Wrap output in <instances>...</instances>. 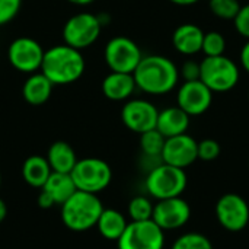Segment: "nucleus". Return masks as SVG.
Returning <instances> with one entry per match:
<instances>
[{"label":"nucleus","mask_w":249,"mask_h":249,"mask_svg":"<svg viewBox=\"0 0 249 249\" xmlns=\"http://www.w3.org/2000/svg\"><path fill=\"white\" fill-rule=\"evenodd\" d=\"M133 76L140 90L149 95H165L178 85L179 69L165 55H143Z\"/></svg>","instance_id":"nucleus-1"},{"label":"nucleus","mask_w":249,"mask_h":249,"mask_svg":"<svg viewBox=\"0 0 249 249\" xmlns=\"http://www.w3.org/2000/svg\"><path fill=\"white\" fill-rule=\"evenodd\" d=\"M85 71V58L80 50L67 44L54 45L44 53L41 73L53 85H70L82 77Z\"/></svg>","instance_id":"nucleus-2"},{"label":"nucleus","mask_w":249,"mask_h":249,"mask_svg":"<svg viewBox=\"0 0 249 249\" xmlns=\"http://www.w3.org/2000/svg\"><path fill=\"white\" fill-rule=\"evenodd\" d=\"M104 206L96 194L76 191L61 204V220L73 232H86L96 226Z\"/></svg>","instance_id":"nucleus-3"},{"label":"nucleus","mask_w":249,"mask_h":249,"mask_svg":"<svg viewBox=\"0 0 249 249\" xmlns=\"http://www.w3.org/2000/svg\"><path fill=\"white\" fill-rule=\"evenodd\" d=\"M239 77L241 73L238 64L225 54L206 57L200 63V80L213 93L232 90L238 85Z\"/></svg>","instance_id":"nucleus-4"},{"label":"nucleus","mask_w":249,"mask_h":249,"mask_svg":"<svg viewBox=\"0 0 249 249\" xmlns=\"http://www.w3.org/2000/svg\"><path fill=\"white\" fill-rule=\"evenodd\" d=\"M187 174L185 169L159 163L153 166L146 178V190L156 200H166L174 197H181L187 188Z\"/></svg>","instance_id":"nucleus-5"},{"label":"nucleus","mask_w":249,"mask_h":249,"mask_svg":"<svg viewBox=\"0 0 249 249\" xmlns=\"http://www.w3.org/2000/svg\"><path fill=\"white\" fill-rule=\"evenodd\" d=\"M70 175L79 191L92 194L104 191L112 179L111 166L99 158H85L77 160Z\"/></svg>","instance_id":"nucleus-6"},{"label":"nucleus","mask_w":249,"mask_h":249,"mask_svg":"<svg viewBox=\"0 0 249 249\" xmlns=\"http://www.w3.org/2000/svg\"><path fill=\"white\" fill-rule=\"evenodd\" d=\"M117 244L118 249H163L165 232L152 219L130 222Z\"/></svg>","instance_id":"nucleus-7"},{"label":"nucleus","mask_w":249,"mask_h":249,"mask_svg":"<svg viewBox=\"0 0 249 249\" xmlns=\"http://www.w3.org/2000/svg\"><path fill=\"white\" fill-rule=\"evenodd\" d=\"M102 23L98 15L92 13H77L71 16L63 28L64 42L76 50H83L90 47L101 34Z\"/></svg>","instance_id":"nucleus-8"},{"label":"nucleus","mask_w":249,"mask_h":249,"mask_svg":"<svg viewBox=\"0 0 249 249\" xmlns=\"http://www.w3.org/2000/svg\"><path fill=\"white\" fill-rule=\"evenodd\" d=\"M105 61L111 71L131 73L143 58L140 47L127 36H115L108 41L104 51Z\"/></svg>","instance_id":"nucleus-9"},{"label":"nucleus","mask_w":249,"mask_h":249,"mask_svg":"<svg viewBox=\"0 0 249 249\" xmlns=\"http://www.w3.org/2000/svg\"><path fill=\"white\" fill-rule=\"evenodd\" d=\"M216 217L229 232H241L249 223V206L244 197L235 193L222 196L216 204Z\"/></svg>","instance_id":"nucleus-10"},{"label":"nucleus","mask_w":249,"mask_h":249,"mask_svg":"<svg viewBox=\"0 0 249 249\" xmlns=\"http://www.w3.org/2000/svg\"><path fill=\"white\" fill-rule=\"evenodd\" d=\"M44 50L35 39L29 36H20L10 42L7 48L9 63L20 73H35L41 70Z\"/></svg>","instance_id":"nucleus-11"},{"label":"nucleus","mask_w":249,"mask_h":249,"mask_svg":"<svg viewBox=\"0 0 249 249\" xmlns=\"http://www.w3.org/2000/svg\"><path fill=\"white\" fill-rule=\"evenodd\" d=\"M191 207L182 197L158 200L153 207L152 220L163 231H177L188 223Z\"/></svg>","instance_id":"nucleus-12"},{"label":"nucleus","mask_w":249,"mask_h":249,"mask_svg":"<svg viewBox=\"0 0 249 249\" xmlns=\"http://www.w3.org/2000/svg\"><path fill=\"white\" fill-rule=\"evenodd\" d=\"M158 115V108L146 99H131L125 102L121 109V120L124 125L137 134L156 128Z\"/></svg>","instance_id":"nucleus-13"},{"label":"nucleus","mask_w":249,"mask_h":249,"mask_svg":"<svg viewBox=\"0 0 249 249\" xmlns=\"http://www.w3.org/2000/svg\"><path fill=\"white\" fill-rule=\"evenodd\" d=\"M213 102V92L201 82H184L177 93V105L190 117L204 114Z\"/></svg>","instance_id":"nucleus-14"},{"label":"nucleus","mask_w":249,"mask_h":249,"mask_svg":"<svg viewBox=\"0 0 249 249\" xmlns=\"http://www.w3.org/2000/svg\"><path fill=\"white\" fill-rule=\"evenodd\" d=\"M197 143L198 142L187 133L169 137L165 140L160 160L163 163L185 169L198 159Z\"/></svg>","instance_id":"nucleus-15"},{"label":"nucleus","mask_w":249,"mask_h":249,"mask_svg":"<svg viewBox=\"0 0 249 249\" xmlns=\"http://www.w3.org/2000/svg\"><path fill=\"white\" fill-rule=\"evenodd\" d=\"M204 39V31L194 23L179 25L172 35V44L175 50L184 55H194L201 51Z\"/></svg>","instance_id":"nucleus-16"},{"label":"nucleus","mask_w":249,"mask_h":249,"mask_svg":"<svg viewBox=\"0 0 249 249\" xmlns=\"http://www.w3.org/2000/svg\"><path fill=\"white\" fill-rule=\"evenodd\" d=\"M190 120L191 117L185 111H182L178 105L169 107V108L159 111L156 130L160 134H163V137L166 139L179 136V134L187 133L190 127Z\"/></svg>","instance_id":"nucleus-17"},{"label":"nucleus","mask_w":249,"mask_h":249,"mask_svg":"<svg viewBox=\"0 0 249 249\" xmlns=\"http://www.w3.org/2000/svg\"><path fill=\"white\" fill-rule=\"evenodd\" d=\"M134 76L131 73L111 71L102 80V93L111 101H125L136 89Z\"/></svg>","instance_id":"nucleus-18"},{"label":"nucleus","mask_w":249,"mask_h":249,"mask_svg":"<svg viewBox=\"0 0 249 249\" xmlns=\"http://www.w3.org/2000/svg\"><path fill=\"white\" fill-rule=\"evenodd\" d=\"M53 83L44 73H31V76L25 80L22 86L23 99L31 105H42L45 104L53 92Z\"/></svg>","instance_id":"nucleus-19"},{"label":"nucleus","mask_w":249,"mask_h":249,"mask_svg":"<svg viewBox=\"0 0 249 249\" xmlns=\"http://www.w3.org/2000/svg\"><path fill=\"white\" fill-rule=\"evenodd\" d=\"M47 160L53 172L70 174L77 162L73 147L66 142H55L50 146L47 153Z\"/></svg>","instance_id":"nucleus-20"},{"label":"nucleus","mask_w":249,"mask_h":249,"mask_svg":"<svg viewBox=\"0 0 249 249\" xmlns=\"http://www.w3.org/2000/svg\"><path fill=\"white\" fill-rule=\"evenodd\" d=\"M51 174L53 171L47 158L39 155L29 156L22 165V177L25 182L34 188H42Z\"/></svg>","instance_id":"nucleus-21"},{"label":"nucleus","mask_w":249,"mask_h":249,"mask_svg":"<svg viewBox=\"0 0 249 249\" xmlns=\"http://www.w3.org/2000/svg\"><path fill=\"white\" fill-rule=\"evenodd\" d=\"M41 190L48 193L53 197L55 206L57 204L61 206L64 201H67L77 191L71 175L70 174H60V172H53Z\"/></svg>","instance_id":"nucleus-22"},{"label":"nucleus","mask_w":249,"mask_h":249,"mask_svg":"<svg viewBox=\"0 0 249 249\" xmlns=\"http://www.w3.org/2000/svg\"><path fill=\"white\" fill-rule=\"evenodd\" d=\"M127 225L128 223L123 216V213L114 209H104L96 222V228L101 236L108 241H118L124 233Z\"/></svg>","instance_id":"nucleus-23"},{"label":"nucleus","mask_w":249,"mask_h":249,"mask_svg":"<svg viewBox=\"0 0 249 249\" xmlns=\"http://www.w3.org/2000/svg\"><path fill=\"white\" fill-rule=\"evenodd\" d=\"M166 137L160 134L156 128L140 134V147L147 158H160Z\"/></svg>","instance_id":"nucleus-24"},{"label":"nucleus","mask_w":249,"mask_h":249,"mask_svg":"<svg viewBox=\"0 0 249 249\" xmlns=\"http://www.w3.org/2000/svg\"><path fill=\"white\" fill-rule=\"evenodd\" d=\"M153 207H155V204L147 197L137 196L128 204V216H130L131 222L150 220L152 214H153Z\"/></svg>","instance_id":"nucleus-25"},{"label":"nucleus","mask_w":249,"mask_h":249,"mask_svg":"<svg viewBox=\"0 0 249 249\" xmlns=\"http://www.w3.org/2000/svg\"><path fill=\"white\" fill-rule=\"evenodd\" d=\"M171 249H213V244L203 233L188 232L181 235Z\"/></svg>","instance_id":"nucleus-26"},{"label":"nucleus","mask_w":249,"mask_h":249,"mask_svg":"<svg viewBox=\"0 0 249 249\" xmlns=\"http://www.w3.org/2000/svg\"><path fill=\"white\" fill-rule=\"evenodd\" d=\"M225 50H226V38L220 32H217V31L204 32L201 51L204 53L206 57L223 55Z\"/></svg>","instance_id":"nucleus-27"},{"label":"nucleus","mask_w":249,"mask_h":249,"mask_svg":"<svg viewBox=\"0 0 249 249\" xmlns=\"http://www.w3.org/2000/svg\"><path fill=\"white\" fill-rule=\"evenodd\" d=\"M210 12L225 20H233L241 9L239 0H209Z\"/></svg>","instance_id":"nucleus-28"},{"label":"nucleus","mask_w":249,"mask_h":249,"mask_svg":"<svg viewBox=\"0 0 249 249\" xmlns=\"http://www.w3.org/2000/svg\"><path fill=\"white\" fill-rule=\"evenodd\" d=\"M197 155L200 160L213 162L220 156V144L213 139H204L197 143Z\"/></svg>","instance_id":"nucleus-29"},{"label":"nucleus","mask_w":249,"mask_h":249,"mask_svg":"<svg viewBox=\"0 0 249 249\" xmlns=\"http://www.w3.org/2000/svg\"><path fill=\"white\" fill-rule=\"evenodd\" d=\"M20 6L22 0H0V26L15 19Z\"/></svg>","instance_id":"nucleus-30"},{"label":"nucleus","mask_w":249,"mask_h":249,"mask_svg":"<svg viewBox=\"0 0 249 249\" xmlns=\"http://www.w3.org/2000/svg\"><path fill=\"white\" fill-rule=\"evenodd\" d=\"M233 25H235V29L239 32V35L249 39V3L241 6L238 15L233 19Z\"/></svg>","instance_id":"nucleus-31"},{"label":"nucleus","mask_w":249,"mask_h":249,"mask_svg":"<svg viewBox=\"0 0 249 249\" xmlns=\"http://www.w3.org/2000/svg\"><path fill=\"white\" fill-rule=\"evenodd\" d=\"M179 76H182L184 82L200 80V63H197L194 60L185 61L179 70Z\"/></svg>","instance_id":"nucleus-32"},{"label":"nucleus","mask_w":249,"mask_h":249,"mask_svg":"<svg viewBox=\"0 0 249 249\" xmlns=\"http://www.w3.org/2000/svg\"><path fill=\"white\" fill-rule=\"evenodd\" d=\"M38 204H39L41 209H51V207L55 206L53 197H51L48 193L42 191V190H41V193H39V196H38Z\"/></svg>","instance_id":"nucleus-33"},{"label":"nucleus","mask_w":249,"mask_h":249,"mask_svg":"<svg viewBox=\"0 0 249 249\" xmlns=\"http://www.w3.org/2000/svg\"><path fill=\"white\" fill-rule=\"evenodd\" d=\"M241 66L242 69L249 74V39L245 42V45L241 50Z\"/></svg>","instance_id":"nucleus-34"},{"label":"nucleus","mask_w":249,"mask_h":249,"mask_svg":"<svg viewBox=\"0 0 249 249\" xmlns=\"http://www.w3.org/2000/svg\"><path fill=\"white\" fill-rule=\"evenodd\" d=\"M169 1L177 4V6H191V4L198 3L200 0H169Z\"/></svg>","instance_id":"nucleus-35"},{"label":"nucleus","mask_w":249,"mask_h":249,"mask_svg":"<svg viewBox=\"0 0 249 249\" xmlns=\"http://www.w3.org/2000/svg\"><path fill=\"white\" fill-rule=\"evenodd\" d=\"M7 216V207H6V203L0 198V223L6 219Z\"/></svg>","instance_id":"nucleus-36"},{"label":"nucleus","mask_w":249,"mask_h":249,"mask_svg":"<svg viewBox=\"0 0 249 249\" xmlns=\"http://www.w3.org/2000/svg\"><path fill=\"white\" fill-rule=\"evenodd\" d=\"M67 1H70V3H73V4H77V6H86V4L93 3L95 0H67Z\"/></svg>","instance_id":"nucleus-37"},{"label":"nucleus","mask_w":249,"mask_h":249,"mask_svg":"<svg viewBox=\"0 0 249 249\" xmlns=\"http://www.w3.org/2000/svg\"><path fill=\"white\" fill-rule=\"evenodd\" d=\"M0 185H1V175H0Z\"/></svg>","instance_id":"nucleus-38"},{"label":"nucleus","mask_w":249,"mask_h":249,"mask_svg":"<svg viewBox=\"0 0 249 249\" xmlns=\"http://www.w3.org/2000/svg\"><path fill=\"white\" fill-rule=\"evenodd\" d=\"M248 98H249V90H248Z\"/></svg>","instance_id":"nucleus-39"},{"label":"nucleus","mask_w":249,"mask_h":249,"mask_svg":"<svg viewBox=\"0 0 249 249\" xmlns=\"http://www.w3.org/2000/svg\"><path fill=\"white\" fill-rule=\"evenodd\" d=\"M248 165H249V160H248Z\"/></svg>","instance_id":"nucleus-40"}]
</instances>
